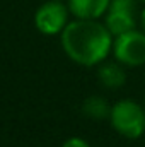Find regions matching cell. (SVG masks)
<instances>
[{"instance_id": "obj_8", "label": "cell", "mask_w": 145, "mask_h": 147, "mask_svg": "<svg viewBox=\"0 0 145 147\" xmlns=\"http://www.w3.org/2000/svg\"><path fill=\"white\" fill-rule=\"evenodd\" d=\"M82 113L87 118H92V120H104V118H109L111 106L103 96H91L84 101Z\"/></svg>"}, {"instance_id": "obj_11", "label": "cell", "mask_w": 145, "mask_h": 147, "mask_svg": "<svg viewBox=\"0 0 145 147\" xmlns=\"http://www.w3.org/2000/svg\"><path fill=\"white\" fill-rule=\"evenodd\" d=\"M142 2H144V3H145V0H142Z\"/></svg>"}, {"instance_id": "obj_6", "label": "cell", "mask_w": 145, "mask_h": 147, "mask_svg": "<svg viewBox=\"0 0 145 147\" xmlns=\"http://www.w3.org/2000/svg\"><path fill=\"white\" fill-rule=\"evenodd\" d=\"M111 0H67L70 14L77 19H99L108 12Z\"/></svg>"}, {"instance_id": "obj_3", "label": "cell", "mask_w": 145, "mask_h": 147, "mask_svg": "<svg viewBox=\"0 0 145 147\" xmlns=\"http://www.w3.org/2000/svg\"><path fill=\"white\" fill-rule=\"evenodd\" d=\"M68 14H70V9L62 0H48L43 5H39V9L36 10L34 26L44 36L60 34L65 29V26L70 22Z\"/></svg>"}, {"instance_id": "obj_12", "label": "cell", "mask_w": 145, "mask_h": 147, "mask_svg": "<svg viewBox=\"0 0 145 147\" xmlns=\"http://www.w3.org/2000/svg\"><path fill=\"white\" fill-rule=\"evenodd\" d=\"M62 2H63V0H62Z\"/></svg>"}, {"instance_id": "obj_9", "label": "cell", "mask_w": 145, "mask_h": 147, "mask_svg": "<svg viewBox=\"0 0 145 147\" xmlns=\"http://www.w3.org/2000/svg\"><path fill=\"white\" fill-rule=\"evenodd\" d=\"M62 147H91V144L82 137H70L63 142Z\"/></svg>"}, {"instance_id": "obj_5", "label": "cell", "mask_w": 145, "mask_h": 147, "mask_svg": "<svg viewBox=\"0 0 145 147\" xmlns=\"http://www.w3.org/2000/svg\"><path fill=\"white\" fill-rule=\"evenodd\" d=\"M104 24L114 38L137 29V0H111Z\"/></svg>"}, {"instance_id": "obj_4", "label": "cell", "mask_w": 145, "mask_h": 147, "mask_svg": "<svg viewBox=\"0 0 145 147\" xmlns=\"http://www.w3.org/2000/svg\"><path fill=\"white\" fill-rule=\"evenodd\" d=\"M113 53L116 60L128 67H138L145 63V31L132 29L114 38Z\"/></svg>"}, {"instance_id": "obj_2", "label": "cell", "mask_w": 145, "mask_h": 147, "mask_svg": "<svg viewBox=\"0 0 145 147\" xmlns=\"http://www.w3.org/2000/svg\"><path fill=\"white\" fill-rule=\"evenodd\" d=\"M109 121L119 135L138 139L145 132V110L133 99H121L111 106Z\"/></svg>"}, {"instance_id": "obj_7", "label": "cell", "mask_w": 145, "mask_h": 147, "mask_svg": "<svg viewBox=\"0 0 145 147\" xmlns=\"http://www.w3.org/2000/svg\"><path fill=\"white\" fill-rule=\"evenodd\" d=\"M99 80L109 87V89H118L126 82V74L118 63H104L99 69Z\"/></svg>"}, {"instance_id": "obj_1", "label": "cell", "mask_w": 145, "mask_h": 147, "mask_svg": "<svg viewBox=\"0 0 145 147\" xmlns=\"http://www.w3.org/2000/svg\"><path fill=\"white\" fill-rule=\"evenodd\" d=\"M113 38L106 24L97 19L75 17V21H70L60 33L63 51L72 62L82 67L103 63L113 50Z\"/></svg>"}, {"instance_id": "obj_10", "label": "cell", "mask_w": 145, "mask_h": 147, "mask_svg": "<svg viewBox=\"0 0 145 147\" xmlns=\"http://www.w3.org/2000/svg\"><path fill=\"white\" fill-rule=\"evenodd\" d=\"M138 21H140V26H142V31H145V9L142 10V12H140V19H138Z\"/></svg>"}]
</instances>
